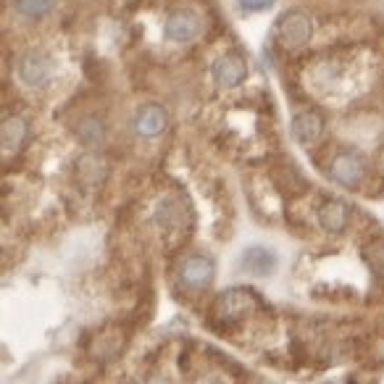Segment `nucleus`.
Segmentation results:
<instances>
[{"label":"nucleus","instance_id":"f257e3e1","mask_svg":"<svg viewBox=\"0 0 384 384\" xmlns=\"http://www.w3.org/2000/svg\"><path fill=\"white\" fill-rule=\"evenodd\" d=\"M258 297L253 295V290L248 287H234V290H227L224 295L216 300L213 306V318L219 324H237L245 316H250L253 311L258 308Z\"/></svg>","mask_w":384,"mask_h":384},{"label":"nucleus","instance_id":"f03ea898","mask_svg":"<svg viewBox=\"0 0 384 384\" xmlns=\"http://www.w3.org/2000/svg\"><path fill=\"white\" fill-rule=\"evenodd\" d=\"M216 276V264L213 258L203 255V253H195V255H187L185 261L179 264V271H176V285L182 287L185 292H200L211 287Z\"/></svg>","mask_w":384,"mask_h":384},{"label":"nucleus","instance_id":"7ed1b4c3","mask_svg":"<svg viewBox=\"0 0 384 384\" xmlns=\"http://www.w3.org/2000/svg\"><path fill=\"white\" fill-rule=\"evenodd\" d=\"M313 34V22L306 11H287L279 22H276V43L285 50H300L303 45H308Z\"/></svg>","mask_w":384,"mask_h":384},{"label":"nucleus","instance_id":"20e7f679","mask_svg":"<svg viewBox=\"0 0 384 384\" xmlns=\"http://www.w3.org/2000/svg\"><path fill=\"white\" fill-rule=\"evenodd\" d=\"M155 221L166 234H187L192 227V208L185 198L179 195H169L158 203L155 208Z\"/></svg>","mask_w":384,"mask_h":384},{"label":"nucleus","instance_id":"39448f33","mask_svg":"<svg viewBox=\"0 0 384 384\" xmlns=\"http://www.w3.org/2000/svg\"><path fill=\"white\" fill-rule=\"evenodd\" d=\"M19 79H22L24 87L29 90H45L53 79V64H50V55L43 50H27L19 58Z\"/></svg>","mask_w":384,"mask_h":384},{"label":"nucleus","instance_id":"423d86ee","mask_svg":"<svg viewBox=\"0 0 384 384\" xmlns=\"http://www.w3.org/2000/svg\"><path fill=\"white\" fill-rule=\"evenodd\" d=\"M74 179H77V185L82 190H87V192H95L100 187L106 185V179H108V161L98 153V150H85L82 155H77V161H74Z\"/></svg>","mask_w":384,"mask_h":384},{"label":"nucleus","instance_id":"0eeeda50","mask_svg":"<svg viewBox=\"0 0 384 384\" xmlns=\"http://www.w3.org/2000/svg\"><path fill=\"white\" fill-rule=\"evenodd\" d=\"M203 24H200V16L190 8H176V11L169 13V19L164 24V34L169 43L176 45H187L192 43L200 34Z\"/></svg>","mask_w":384,"mask_h":384},{"label":"nucleus","instance_id":"6e6552de","mask_svg":"<svg viewBox=\"0 0 384 384\" xmlns=\"http://www.w3.org/2000/svg\"><path fill=\"white\" fill-rule=\"evenodd\" d=\"M329 176L332 182H337L340 187L355 190V187L363 182V176H366V161H363V155L355 153V150L334 155V161H332L329 166Z\"/></svg>","mask_w":384,"mask_h":384},{"label":"nucleus","instance_id":"1a4fd4ad","mask_svg":"<svg viewBox=\"0 0 384 384\" xmlns=\"http://www.w3.org/2000/svg\"><path fill=\"white\" fill-rule=\"evenodd\" d=\"M211 77L221 90H234L240 87L245 77H248V64H245V58L240 53L219 55L211 66Z\"/></svg>","mask_w":384,"mask_h":384},{"label":"nucleus","instance_id":"9d476101","mask_svg":"<svg viewBox=\"0 0 384 384\" xmlns=\"http://www.w3.org/2000/svg\"><path fill=\"white\" fill-rule=\"evenodd\" d=\"M132 127L140 137L153 140V137L166 132V127H169V113H166V108L164 106H158V103L140 106L137 113H134V119H132Z\"/></svg>","mask_w":384,"mask_h":384},{"label":"nucleus","instance_id":"9b49d317","mask_svg":"<svg viewBox=\"0 0 384 384\" xmlns=\"http://www.w3.org/2000/svg\"><path fill=\"white\" fill-rule=\"evenodd\" d=\"M290 132L295 137V143L300 145H313L321 140L324 134V116L318 111L308 108V111H300L292 116V124H290Z\"/></svg>","mask_w":384,"mask_h":384},{"label":"nucleus","instance_id":"f8f14e48","mask_svg":"<svg viewBox=\"0 0 384 384\" xmlns=\"http://www.w3.org/2000/svg\"><path fill=\"white\" fill-rule=\"evenodd\" d=\"M348 221H350V206L345 200L329 198L321 203V208H318L321 229H327L329 234H342L348 229Z\"/></svg>","mask_w":384,"mask_h":384},{"label":"nucleus","instance_id":"ddd939ff","mask_svg":"<svg viewBox=\"0 0 384 384\" xmlns=\"http://www.w3.org/2000/svg\"><path fill=\"white\" fill-rule=\"evenodd\" d=\"M27 134H29V127H27V121H24L22 116L3 119V129H0V143L3 145H0V150H3V158H6V161L22 150Z\"/></svg>","mask_w":384,"mask_h":384},{"label":"nucleus","instance_id":"4468645a","mask_svg":"<svg viewBox=\"0 0 384 384\" xmlns=\"http://www.w3.org/2000/svg\"><path fill=\"white\" fill-rule=\"evenodd\" d=\"M240 266L242 271H248L253 276H269L274 274L276 269V253L271 248H248L240 255Z\"/></svg>","mask_w":384,"mask_h":384},{"label":"nucleus","instance_id":"2eb2a0df","mask_svg":"<svg viewBox=\"0 0 384 384\" xmlns=\"http://www.w3.org/2000/svg\"><path fill=\"white\" fill-rule=\"evenodd\" d=\"M77 140L85 148H100V145L106 143V124L100 119H92V116H87V119H82L77 124Z\"/></svg>","mask_w":384,"mask_h":384},{"label":"nucleus","instance_id":"dca6fc26","mask_svg":"<svg viewBox=\"0 0 384 384\" xmlns=\"http://www.w3.org/2000/svg\"><path fill=\"white\" fill-rule=\"evenodd\" d=\"M58 0H16V13L24 19H45Z\"/></svg>","mask_w":384,"mask_h":384},{"label":"nucleus","instance_id":"f3484780","mask_svg":"<svg viewBox=\"0 0 384 384\" xmlns=\"http://www.w3.org/2000/svg\"><path fill=\"white\" fill-rule=\"evenodd\" d=\"M237 3H240L242 11H248V13H253V11H269V8L274 6V0H237Z\"/></svg>","mask_w":384,"mask_h":384}]
</instances>
